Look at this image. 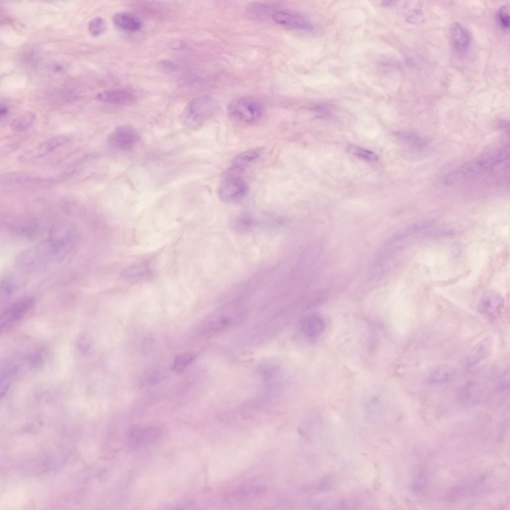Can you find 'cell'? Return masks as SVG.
<instances>
[{
  "instance_id": "obj_6",
  "label": "cell",
  "mask_w": 510,
  "mask_h": 510,
  "mask_svg": "<svg viewBox=\"0 0 510 510\" xmlns=\"http://www.w3.org/2000/svg\"><path fill=\"white\" fill-rule=\"evenodd\" d=\"M70 140V137L68 135H54L23 152L19 156V161L27 163L38 159L63 146Z\"/></svg>"
},
{
  "instance_id": "obj_29",
  "label": "cell",
  "mask_w": 510,
  "mask_h": 510,
  "mask_svg": "<svg viewBox=\"0 0 510 510\" xmlns=\"http://www.w3.org/2000/svg\"><path fill=\"white\" fill-rule=\"evenodd\" d=\"M426 477L424 475L419 474L415 478L413 489L417 491H420L426 487Z\"/></svg>"
},
{
  "instance_id": "obj_19",
  "label": "cell",
  "mask_w": 510,
  "mask_h": 510,
  "mask_svg": "<svg viewBox=\"0 0 510 510\" xmlns=\"http://www.w3.org/2000/svg\"><path fill=\"white\" fill-rule=\"evenodd\" d=\"M36 115L32 112H27L14 119L10 124L11 128L17 132L28 129L34 123Z\"/></svg>"
},
{
  "instance_id": "obj_3",
  "label": "cell",
  "mask_w": 510,
  "mask_h": 510,
  "mask_svg": "<svg viewBox=\"0 0 510 510\" xmlns=\"http://www.w3.org/2000/svg\"><path fill=\"white\" fill-rule=\"evenodd\" d=\"M228 112L235 120L246 124L259 121L263 115V107L259 100L253 97L239 98L229 105Z\"/></svg>"
},
{
  "instance_id": "obj_7",
  "label": "cell",
  "mask_w": 510,
  "mask_h": 510,
  "mask_svg": "<svg viewBox=\"0 0 510 510\" xmlns=\"http://www.w3.org/2000/svg\"><path fill=\"white\" fill-rule=\"evenodd\" d=\"M32 297L26 296L16 301L1 314L0 319V333H5L19 321L33 305Z\"/></svg>"
},
{
  "instance_id": "obj_5",
  "label": "cell",
  "mask_w": 510,
  "mask_h": 510,
  "mask_svg": "<svg viewBox=\"0 0 510 510\" xmlns=\"http://www.w3.org/2000/svg\"><path fill=\"white\" fill-rule=\"evenodd\" d=\"M217 191L219 197L223 201L235 202L246 196L248 191V186L241 174L226 171Z\"/></svg>"
},
{
  "instance_id": "obj_30",
  "label": "cell",
  "mask_w": 510,
  "mask_h": 510,
  "mask_svg": "<svg viewBox=\"0 0 510 510\" xmlns=\"http://www.w3.org/2000/svg\"><path fill=\"white\" fill-rule=\"evenodd\" d=\"M510 371L508 369L503 374L500 382V388L501 390H506L509 388Z\"/></svg>"
},
{
  "instance_id": "obj_12",
  "label": "cell",
  "mask_w": 510,
  "mask_h": 510,
  "mask_svg": "<svg viewBox=\"0 0 510 510\" xmlns=\"http://www.w3.org/2000/svg\"><path fill=\"white\" fill-rule=\"evenodd\" d=\"M450 39L455 50L464 54L469 49L472 38L469 31L461 24L456 22L450 28Z\"/></svg>"
},
{
  "instance_id": "obj_10",
  "label": "cell",
  "mask_w": 510,
  "mask_h": 510,
  "mask_svg": "<svg viewBox=\"0 0 510 510\" xmlns=\"http://www.w3.org/2000/svg\"><path fill=\"white\" fill-rule=\"evenodd\" d=\"M272 18L276 23L293 29L308 30L311 27L308 20L300 13L290 10H275Z\"/></svg>"
},
{
  "instance_id": "obj_14",
  "label": "cell",
  "mask_w": 510,
  "mask_h": 510,
  "mask_svg": "<svg viewBox=\"0 0 510 510\" xmlns=\"http://www.w3.org/2000/svg\"><path fill=\"white\" fill-rule=\"evenodd\" d=\"M113 21L117 27L128 32H136L142 27L141 20L128 12H119L115 13L113 15Z\"/></svg>"
},
{
  "instance_id": "obj_32",
  "label": "cell",
  "mask_w": 510,
  "mask_h": 510,
  "mask_svg": "<svg viewBox=\"0 0 510 510\" xmlns=\"http://www.w3.org/2000/svg\"><path fill=\"white\" fill-rule=\"evenodd\" d=\"M9 112V108L7 105L5 104H1L0 108V118H4L6 117Z\"/></svg>"
},
{
  "instance_id": "obj_18",
  "label": "cell",
  "mask_w": 510,
  "mask_h": 510,
  "mask_svg": "<svg viewBox=\"0 0 510 510\" xmlns=\"http://www.w3.org/2000/svg\"><path fill=\"white\" fill-rule=\"evenodd\" d=\"M483 394L481 386L478 383L470 382L464 384L458 392V398L462 402L475 401Z\"/></svg>"
},
{
  "instance_id": "obj_27",
  "label": "cell",
  "mask_w": 510,
  "mask_h": 510,
  "mask_svg": "<svg viewBox=\"0 0 510 510\" xmlns=\"http://www.w3.org/2000/svg\"><path fill=\"white\" fill-rule=\"evenodd\" d=\"M401 137L413 147L422 148L427 144L426 140L413 133H404L401 134Z\"/></svg>"
},
{
  "instance_id": "obj_1",
  "label": "cell",
  "mask_w": 510,
  "mask_h": 510,
  "mask_svg": "<svg viewBox=\"0 0 510 510\" xmlns=\"http://www.w3.org/2000/svg\"><path fill=\"white\" fill-rule=\"evenodd\" d=\"M78 234L70 223H60L51 229L48 238L23 252L17 263L21 268L36 270L64 258L76 246Z\"/></svg>"
},
{
  "instance_id": "obj_31",
  "label": "cell",
  "mask_w": 510,
  "mask_h": 510,
  "mask_svg": "<svg viewBox=\"0 0 510 510\" xmlns=\"http://www.w3.org/2000/svg\"><path fill=\"white\" fill-rule=\"evenodd\" d=\"M160 64L162 68L168 71H174L177 68V66L175 63L168 60L162 61Z\"/></svg>"
},
{
  "instance_id": "obj_2",
  "label": "cell",
  "mask_w": 510,
  "mask_h": 510,
  "mask_svg": "<svg viewBox=\"0 0 510 510\" xmlns=\"http://www.w3.org/2000/svg\"><path fill=\"white\" fill-rule=\"evenodd\" d=\"M509 146L504 145L460 166L445 177L447 184L474 180L509 167Z\"/></svg>"
},
{
  "instance_id": "obj_28",
  "label": "cell",
  "mask_w": 510,
  "mask_h": 510,
  "mask_svg": "<svg viewBox=\"0 0 510 510\" xmlns=\"http://www.w3.org/2000/svg\"><path fill=\"white\" fill-rule=\"evenodd\" d=\"M192 358L193 356L189 354L180 355L175 361L173 367L174 369L178 372L181 371L192 361Z\"/></svg>"
},
{
  "instance_id": "obj_20",
  "label": "cell",
  "mask_w": 510,
  "mask_h": 510,
  "mask_svg": "<svg viewBox=\"0 0 510 510\" xmlns=\"http://www.w3.org/2000/svg\"><path fill=\"white\" fill-rule=\"evenodd\" d=\"M324 326V321L320 316L312 315L303 320L302 329L304 333L313 336L320 333Z\"/></svg>"
},
{
  "instance_id": "obj_21",
  "label": "cell",
  "mask_w": 510,
  "mask_h": 510,
  "mask_svg": "<svg viewBox=\"0 0 510 510\" xmlns=\"http://www.w3.org/2000/svg\"><path fill=\"white\" fill-rule=\"evenodd\" d=\"M157 434V430L153 428H135L132 430L130 438L136 444H141L155 437Z\"/></svg>"
},
{
  "instance_id": "obj_4",
  "label": "cell",
  "mask_w": 510,
  "mask_h": 510,
  "mask_svg": "<svg viewBox=\"0 0 510 510\" xmlns=\"http://www.w3.org/2000/svg\"><path fill=\"white\" fill-rule=\"evenodd\" d=\"M217 108L215 101L208 96L192 100L186 107L183 115L185 125L196 126L210 118Z\"/></svg>"
},
{
  "instance_id": "obj_8",
  "label": "cell",
  "mask_w": 510,
  "mask_h": 510,
  "mask_svg": "<svg viewBox=\"0 0 510 510\" xmlns=\"http://www.w3.org/2000/svg\"><path fill=\"white\" fill-rule=\"evenodd\" d=\"M139 139V134L134 128L129 125H123L112 131L108 137V142L115 149L127 151L133 148Z\"/></svg>"
},
{
  "instance_id": "obj_11",
  "label": "cell",
  "mask_w": 510,
  "mask_h": 510,
  "mask_svg": "<svg viewBox=\"0 0 510 510\" xmlns=\"http://www.w3.org/2000/svg\"><path fill=\"white\" fill-rule=\"evenodd\" d=\"M493 346L490 337H486L478 342L470 350L467 359L466 365L469 369L481 366L489 358Z\"/></svg>"
},
{
  "instance_id": "obj_33",
  "label": "cell",
  "mask_w": 510,
  "mask_h": 510,
  "mask_svg": "<svg viewBox=\"0 0 510 510\" xmlns=\"http://www.w3.org/2000/svg\"><path fill=\"white\" fill-rule=\"evenodd\" d=\"M396 2H397L396 1H392V0L388 1V0H386V1H383L382 2V4L383 6L389 7V6H393V5L395 4Z\"/></svg>"
},
{
  "instance_id": "obj_24",
  "label": "cell",
  "mask_w": 510,
  "mask_h": 510,
  "mask_svg": "<svg viewBox=\"0 0 510 510\" xmlns=\"http://www.w3.org/2000/svg\"><path fill=\"white\" fill-rule=\"evenodd\" d=\"M88 29L89 33L92 36H100L106 30L105 21L101 17H96L90 20L88 24Z\"/></svg>"
},
{
  "instance_id": "obj_9",
  "label": "cell",
  "mask_w": 510,
  "mask_h": 510,
  "mask_svg": "<svg viewBox=\"0 0 510 510\" xmlns=\"http://www.w3.org/2000/svg\"><path fill=\"white\" fill-rule=\"evenodd\" d=\"M503 296L494 290H487L481 296L478 309L481 313L492 319L498 318L504 307Z\"/></svg>"
},
{
  "instance_id": "obj_15",
  "label": "cell",
  "mask_w": 510,
  "mask_h": 510,
  "mask_svg": "<svg viewBox=\"0 0 510 510\" xmlns=\"http://www.w3.org/2000/svg\"><path fill=\"white\" fill-rule=\"evenodd\" d=\"M423 1L413 0L406 1L403 4V15L405 20L412 24L422 23L424 16L421 10Z\"/></svg>"
},
{
  "instance_id": "obj_16",
  "label": "cell",
  "mask_w": 510,
  "mask_h": 510,
  "mask_svg": "<svg viewBox=\"0 0 510 510\" xmlns=\"http://www.w3.org/2000/svg\"><path fill=\"white\" fill-rule=\"evenodd\" d=\"M259 156V153L255 150H249L237 155L233 159L229 170L238 174H241L244 170Z\"/></svg>"
},
{
  "instance_id": "obj_17",
  "label": "cell",
  "mask_w": 510,
  "mask_h": 510,
  "mask_svg": "<svg viewBox=\"0 0 510 510\" xmlns=\"http://www.w3.org/2000/svg\"><path fill=\"white\" fill-rule=\"evenodd\" d=\"M456 373V370L449 365H441L433 370L429 374L428 381L432 384L442 383L449 382L453 379Z\"/></svg>"
},
{
  "instance_id": "obj_25",
  "label": "cell",
  "mask_w": 510,
  "mask_h": 510,
  "mask_svg": "<svg viewBox=\"0 0 510 510\" xmlns=\"http://www.w3.org/2000/svg\"><path fill=\"white\" fill-rule=\"evenodd\" d=\"M349 151L356 156L368 161L377 160V155L373 151L355 145H350L348 147Z\"/></svg>"
},
{
  "instance_id": "obj_26",
  "label": "cell",
  "mask_w": 510,
  "mask_h": 510,
  "mask_svg": "<svg viewBox=\"0 0 510 510\" xmlns=\"http://www.w3.org/2000/svg\"><path fill=\"white\" fill-rule=\"evenodd\" d=\"M497 20L499 25L503 30L509 29L510 17L509 5H503L499 9L497 14Z\"/></svg>"
},
{
  "instance_id": "obj_23",
  "label": "cell",
  "mask_w": 510,
  "mask_h": 510,
  "mask_svg": "<svg viewBox=\"0 0 510 510\" xmlns=\"http://www.w3.org/2000/svg\"><path fill=\"white\" fill-rule=\"evenodd\" d=\"M249 13L251 16L256 18H264L269 15L272 16L273 12L272 6L269 3H255L250 6Z\"/></svg>"
},
{
  "instance_id": "obj_22",
  "label": "cell",
  "mask_w": 510,
  "mask_h": 510,
  "mask_svg": "<svg viewBox=\"0 0 510 510\" xmlns=\"http://www.w3.org/2000/svg\"><path fill=\"white\" fill-rule=\"evenodd\" d=\"M35 179L30 175L21 172H11L1 176L0 181L7 183H24L33 182Z\"/></svg>"
},
{
  "instance_id": "obj_13",
  "label": "cell",
  "mask_w": 510,
  "mask_h": 510,
  "mask_svg": "<svg viewBox=\"0 0 510 510\" xmlns=\"http://www.w3.org/2000/svg\"><path fill=\"white\" fill-rule=\"evenodd\" d=\"M95 97L97 100L104 103L120 105H129L135 101L132 93L122 89L104 91L98 93Z\"/></svg>"
}]
</instances>
